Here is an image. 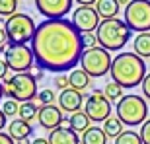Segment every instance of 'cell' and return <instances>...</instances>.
Returning <instances> with one entry per match:
<instances>
[{"instance_id": "6da1fadb", "label": "cell", "mask_w": 150, "mask_h": 144, "mask_svg": "<svg viewBox=\"0 0 150 144\" xmlns=\"http://www.w3.org/2000/svg\"><path fill=\"white\" fill-rule=\"evenodd\" d=\"M31 51L41 70H72L84 53L82 33L74 28L72 20H45L35 29Z\"/></svg>"}, {"instance_id": "7a4b0ae2", "label": "cell", "mask_w": 150, "mask_h": 144, "mask_svg": "<svg viewBox=\"0 0 150 144\" xmlns=\"http://www.w3.org/2000/svg\"><path fill=\"white\" fill-rule=\"evenodd\" d=\"M111 74L113 82L119 84L121 88H134L140 86L146 78V64L137 53H121L111 62Z\"/></svg>"}, {"instance_id": "3957f363", "label": "cell", "mask_w": 150, "mask_h": 144, "mask_svg": "<svg viewBox=\"0 0 150 144\" xmlns=\"http://www.w3.org/2000/svg\"><path fill=\"white\" fill-rule=\"evenodd\" d=\"M133 31L129 28L125 20L113 18V20H103L96 29V37H98V45L103 47L105 51H119L129 43Z\"/></svg>"}, {"instance_id": "277c9868", "label": "cell", "mask_w": 150, "mask_h": 144, "mask_svg": "<svg viewBox=\"0 0 150 144\" xmlns=\"http://www.w3.org/2000/svg\"><path fill=\"white\" fill-rule=\"evenodd\" d=\"M117 117L121 119L123 125H129V127L144 125L148 117V103L144 101V97L137 94L123 95L117 101Z\"/></svg>"}, {"instance_id": "5b68a950", "label": "cell", "mask_w": 150, "mask_h": 144, "mask_svg": "<svg viewBox=\"0 0 150 144\" xmlns=\"http://www.w3.org/2000/svg\"><path fill=\"white\" fill-rule=\"evenodd\" d=\"M37 82L29 72H20L4 80V95H8V100L25 103L37 97Z\"/></svg>"}, {"instance_id": "8992f818", "label": "cell", "mask_w": 150, "mask_h": 144, "mask_svg": "<svg viewBox=\"0 0 150 144\" xmlns=\"http://www.w3.org/2000/svg\"><path fill=\"white\" fill-rule=\"evenodd\" d=\"M4 29H6L10 45H28V43H31L37 25H35L31 16L18 12V14L10 16L4 22Z\"/></svg>"}, {"instance_id": "52a82bcc", "label": "cell", "mask_w": 150, "mask_h": 144, "mask_svg": "<svg viewBox=\"0 0 150 144\" xmlns=\"http://www.w3.org/2000/svg\"><path fill=\"white\" fill-rule=\"evenodd\" d=\"M111 55L109 51H105L103 47H92V49H84L82 56H80V66L82 70L88 74L90 78H101L111 70Z\"/></svg>"}, {"instance_id": "ba28073f", "label": "cell", "mask_w": 150, "mask_h": 144, "mask_svg": "<svg viewBox=\"0 0 150 144\" xmlns=\"http://www.w3.org/2000/svg\"><path fill=\"white\" fill-rule=\"evenodd\" d=\"M125 23L131 31H150V0H131V4L125 8Z\"/></svg>"}, {"instance_id": "9c48e42d", "label": "cell", "mask_w": 150, "mask_h": 144, "mask_svg": "<svg viewBox=\"0 0 150 144\" xmlns=\"http://www.w3.org/2000/svg\"><path fill=\"white\" fill-rule=\"evenodd\" d=\"M4 61L8 62L10 70H16V74H20V72L31 70L35 56L31 47H28V45H10L4 51Z\"/></svg>"}, {"instance_id": "30bf717a", "label": "cell", "mask_w": 150, "mask_h": 144, "mask_svg": "<svg viewBox=\"0 0 150 144\" xmlns=\"http://www.w3.org/2000/svg\"><path fill=\"white\" fill-rule=\"evenodd\" d=\"M84 113L90 117V121L94 123H105L109 119V113H111V103L105 97L103 90H94L92 94L88 95L86 100V105H84Z\"/></svg>"}, {"instance_id": "8fae6325", "label": "cell", "mask_w": 150, "mask_h": 144, "mask_svg": "<svg viewBox=\"0 0 150 144\" xmlns=\"http://www.w3.org/2000/svg\"><path fill=\"white\" fill-rule=\"evenodd\" d=\"M72 23L80 33H92L101 23V18L92 6H78L72 12Z\"/></svg>"}, {"instance_id": "7c38bea8", "label": "cell", "mask_w": 150, "mask_h": 144, "mask_svg": "<svg viewBox=\"0 0 150 144\" xmlns=\"http://www.w3.org/2000/svg\"><path fill=\"white\" fill-rule=\"evenodd\" d=\"M35 8L47 20H62L72 10V0H35Z\"/></svg>"}, {"instance_id": "4fadbf2b", "label": "cell", "mask_w": 150, "mask_h": 144, "mask_svg": "<svg viewBox=\"0 0 150 144\" xmlns=\"http://www.w3.org/2000/svg\"><path fill=\"white\" fill-rule=\"evenodd\" d=\"M37 121L39 125L47 131H55L67 121L62 117V111L61 107H55V105H41L39 107V113H37Z\"/></svg>"}, {"instance_id": "5bb4252c", "label": "cell", "mask_w": 150, "mask_h": 144, "mask_svg": "<svg viewBox=\"0 0 150 144\" xmlns=\"http://www.w3.org/2000/svg\"><path fill=\"white\" fill-rule=\"evenodd\" d=\"M82 101H84V95L80 94V92H76V90H72V88H67L64 92H61V95H59L61 111H67V113H70V115L76 113V111H80Z\"/></svg>"}, {"instance_id": "9a60e30c", "label": "cell", "mask_w": 150, "mask_h": 144, "mask_svg": "<svg viewBox=\"0 0 150 144\" xmlns=\"http://www.w3.org/2000/svg\"><path fill=\"white\" fill-rule=\"evenodd\" d=\"M49 144H80L78 133H74L70 127H59L49 133Z\"/></svg>"}, {"instance_id": "2e32d148", "label": "cell", "mask_w": 150, "mask_h": 144, "mask_svg": "<svg viewBox=\"0 0 150 144\" xmlns=\"http://www.w3.org/2000/svg\"><path fill=\"white\" fill-rule=\"evenodd\" d=\"M33 133V127H31V123H25L22 119H14L10 123V127H8V134H10L14 140H28V136Z\"/></svg>"}, {"instance_id": "e0dca14e", "label": "cell", "mask_w": 150, "mask_h": 144, "mask_svg": "<svg viewBox=\"0 0 150 144\" xmlns=\"http://www.w3.org/2000/svg\"><path fill=\"white\" fill-rule=\"evenodd\" d=\"M94 8H96V12H98V16L101 18V22H103V20H113V18H117L121 6H119L117 0H98Z\"/></svg>"}, {"instance_id": "ac0fdd59", "label": "cell", "mask_w": 150, "mask_h": 144, "mask_svg": "<svg viewBox=\"0 0 150 144\" xmlns=\"http://www.w3.org/2000/svg\"><path fill=\"white\" fill-rule=\"evenodd\" d=\"M90 80H92V78H90L82 68H80V70H72L68 74V84H70V88L76 90V92H82V90L88 88Z\"/></svg>"}, {"instance_id": "d6986e66", "label": "cell", "mask_w": 150, "mask_h": 144, "mask_svg": "<svg viewBox=\"0 0 150 144\" xmlns=\"http://www.w3.org/2000/svg\"><path fill=\"white\" fill-rule=\"evenodd\" d=\"M82 144H107V134L100 127H90L82 133Z\"/></svg>"}, {"instance_id": "ffe728a7", "label": "cell", "mask_w": 150, "mask_h": 144, "mask_svg": "<svg viewBox=\"0 0 150 144\" xmlns=\"http://www.w3.org/2000/svg\"><path fill=\"white\" fill-rule=\"evenodd\" d=\"M68 125L74 133H86L90 128V117L84 113V111H76L68 117Z\"/></svg>"}, {"instance_id": "44dd1931", "label": "cell", "mask_w": 150, "mask_h": 144, "mask_svg": "<svg viewBox=\"0 0 150 144\" xmlns=\"http://www.w3.org/2000/svg\"><path fill=\"white\" fill-rule=\"evenodd\" d=\"M134 53H137L140 59H148L150 56V31L139 33L134 37Z\"/></svg>"}, {"instance_id": "7402d4cb", "label": "cell", "mask_w": 150, "mask_h": 144, "mask_svg": "<svg viewBox=\"0 0 150 144\" xmlns=\"http://www.w3.org/2000/svg\"><path fill=\"white\" fill-rule=\"evenodd\" d=\"M37 113H39V105L37 103H33V101H25V103L20 105L18 117H20L22 121H25V123H31L33 119H37Z\"/></svg>"}, {"instance_id": "603a6c76", "label": "cell", "mask_w": 150, "mask_h": 144, "mask_svg": "<svg viewBox=\"0 0 150 144\" xmlns=\"http://www.w3.org/2000/svg\"><path fill=\"white\" fill-rule=\"evenodd\" d=\"M103 131H105L107 136H113V138H117V136H121L125 131H123V123L119 117H109L105 123H103Z\"/></svg>"}, {"instance_id": "cb8c5ba5", "label": "cell", "mask_w": 150, "mask_h": 144, "mask_svg": "<svg viewBox=\"0 0 150 144\" xmlns=\"http://www.w3.org/2000/svg\"><path fill=\"white\" fill-rule=\"evenodd\" d=\"M103 94H105V97L109 101H119L123 97V88L115 82H109L105 88H103Z\"/></svg>"}, {"instance_id": "d4e9b609", "label": "cell", "mask_w": 150, "mask_h": 144, "mask_svg": "<svg viewBox=\"0 0 150 144\" xmlns=\"http://www.w3.org/2000/svg\"><path fill=\"white\" fill-rule=\"evenodd\" d=\"M115 144H142V138H140V134L134 133V131H125L121 136L115 138Z\"/></svg>"}, {"instance_id": "484cf974", "label": "cell", "mask_w": 150, "mask_h": 144, "mask_svg": "<svg viewBox=\"0 0 150 144\" xmlns=\"http://www.w3.org/2000/svg\"><path fill=\"white\" fill-rule=\"evenodd\" d=\"M18 0H0V16L10 18L18 14Z\"/></svg>"}, {"instance_id": "4316f807", "label": "cell", "mask_w": 150, "mask_h": 144, "mask_svg": "<svg viewBox=\"0 0 150 144\" xmlns=\"http://www.w3.org/2000/svg\"><path fill=\"white\" fill-rule=\"evenodd\" d=\"M37 100L41 101V105H53V101L57 100V95L51 88H47V90H41L37 94Z\"/></svg>"}, {"instance_id": "83f0119b", "label": "cell", "mask_w": 150, "mask_h": 144, "mask_svg": "<svg viewBox=\"0 0 150 144\" xmlns=\"http://www.w3.org/2000/svg\"><path fill=\"white\" fill-rule=\"evenodd\" d=\"M2 111H4V115H6V117H14V115H18V113H20V105H18V101L8 100V101H4Z\"/></svg>"}, {"instance_id": "f1b7e54d", "label": "cell", "mask_w": 150, "mask_h": 144, "mask_svg": "<svg viewBox=\"0 0 150 144\" xmlns=\"http://www.w3.org/2000/svg\"><path fill=\"white\" fill-rule=\"evenodd\" d=\"M82 45H84V49L98 47V37H96V33H82Z\"/></svg>"}, {"instance_id": "f546056e", "label": "cell", "mask_w": 150, "mask_h": 144, "mask_svg": "<svg viewBox=\"0 0 150 144\" xmlns=\"http://www.w3.org/2000/svg\"><path fill=\"white\" fill-rule=\"evenodd\" d=\"M140 138H142V144H150V119H146V123L140 127Z\"/></svg>"}, {"instance_id": "4dcf8cb0", "label": "cell", "mask_w": 150, "mask_h": 144, "mask_svg": "<svg viewBox=\"0 0 150 144\" xmlns=\"http://www.w3.org/2000/svg\"><path fill=\"white\" fill-rule=\"evenodd\" d=\"M55 86H57L59 90H62V92H64V90L70 86V84H68V76H64V74H59V76L55 78Z\"/></svg>"}, {"instance_id": "1f68e13d", "label": "cell", "mask_w": 150, "mask_h": 144, "mask_svg": "<svg viewBox=\"0 0 150 144\" xmlns=\"http://www.w3.org/2000/svg\"><path fill=\"white\" fill-rule=\"evenodd\" d=\"M6 45H8V35L4 29V22L0 20V51H6Z\"/></svg>"}, {"instance_id": "d6a6232c", "label": "cell", "mask_w": 150, "mask_h": 144, "mask_svg": "<svg viewBox=\"0 0 150 144\" xmlns=\"http://www.w3.org/2000/svg\"><path fill=\"white\" fill-rule=\"evenodd\" d=\"M140 88H142V94H144V97H148V100H150V72L146 74L144 80H142Z\"/></svg>"}, {"instance_id": "836d02e7", "label": "cell", "mask_w": 150, "mask_h": 144, "mask_svg": "<svg viewBox=\"0 0 150 144\" xmlns=\"http://www.w3.org/2000/svg\"><path fill=\"white\" fill-rule=\"evenodd\" d=\"M8 70H10V66H8V62L0 56V80H6L8 78Z\"/></svg>"}, {"instance_id": "e575fe53", "label": "cell", "mask_w": 150, "mask_h": 144, "mask_svg": "<svg viewBox=\"0 0 150 144\" xmlns=\"http://www.w3.org/2000/svg\"><path fill=\"white\" fill-rule=\"evenodd\" d=\"M0 144H16V140L12 138L8 133H0Z\"/></svg>"}, {"instance_id": "d590c367", "label": "cell", "mask_w": 150, "mask_h": 144, "mask_svg": "<svg viewBox=\"0 0 150 144\" xmlns=\"http://www.w3.org/2000/svg\"><path fill=\"white\" fill-rule=\"evenodd\" d=\"M31 76L35 78V82H39V80H43V70H41V68H37V70H35Z\"/></svg>"}, {"instance_id": "8d00e7d4", "label": "cell", "mask_w": 150, "mask_h": 144, "mask_svg": "<svg viewBox=\"0 0 150 144\" xmlns=\"http://www.w3.org/2000/svg\"><path fill=\"white\" fill-rule=\"evenodd\" d=\"M6 119H8V117H6V115H4V111L0 109V131H2V128H4V127H6Z\"/></svg>"}, {"instance_id": "74e56055", "label": "cell", "mask_w": 150, "mask_h": 144, "mask_svg": "<svg viewBox=\"0 0 150 144\" xmlns=\"http://www.w3.org/2000/svg\"><path fill=\"white\" fill-rule=\"evenodd\" d=\"M76 2L80 6H92V4L96 6V2H98V0H76Z\"/></svg>"}, {"instance_id": "f35d334b", "label": "cell", "mask_w": 150, "mask_h": 144, "mask_svg": "<svg viewBox=\"0 0 150 144\" xmlns=\"http://www.w3.org/2000/svg\"><path fill=\"white\" fill-rule=\"evenodd\" d=\"M31 144H49V140H45V138H35Z\"/></svg>"}, {"instance_id": "ab89813d", "label": "cell", "mask_w": 150, "mask_h": 144, "mask_svg": "<svg viewBox=\"0 0 150 144\" xmlns=\"http://www.w3.org/2000/svg\"><path fill=\"white\" fill-rule=\"evenodd\" d=\"M117 2H119V6H125V8L131 4V0H117Z\"/></svg>"}, {"instance_id": "60d3db41", "label": "cell", "mask_w": 150, "mask_h": 144, "mask_svg": "<svg viewBox=\"0 0 150 144\" xmlns=\"http://www.w3.org/2000/svg\"><path fill=\"white\" fill-rule=\"evenodd\" d=\"M2 95H4V84H0V100H2Z\"/></svg>"}, {"instance_id": "b9f144b4", "label": "cell", "mask_w": 150, "mask_h": 144, "mask_svg": "<svg viewBox=\"0 0 150 144\" xmlns=\"http://www.w3.org/2000/svg\"><path fill=\"white\" fill-rule=\"evenodd\" d=\"M18 144H31V142H28V140H20Z\"/></svg>"}]
</instances>
